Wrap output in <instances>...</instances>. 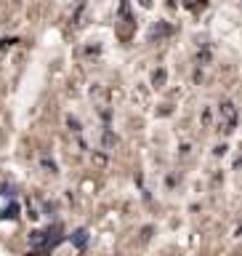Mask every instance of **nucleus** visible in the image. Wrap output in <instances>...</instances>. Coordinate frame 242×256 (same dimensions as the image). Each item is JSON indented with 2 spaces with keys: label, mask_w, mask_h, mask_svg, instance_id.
<instances>
[{
  "label": "nucleus",
  "mask_w": 242,
  "mask_h": 256,
  "mask_svg": "<svg viewBox=\"0 0 242 256\" xmlns=\"http://www.w3.org/2000/svg\"><path fill=\"white\" fill-rule=\"evenodd\" d=\"M61 240H64L61 224H51V227H45V230H35V232H32V235H29V248H32V251H40V254H48V251H53Z\"/></svg>",
  "instance_id": "1"
},
{
  "label": "nucleus",
  "mask_w": 242,
  "mask_h": 256,
  "mask_svg": "<svg viewBox=\"0 0 242 256\" xmlns=\"http://www.w3.org/2000/svg\"><path fill=\"white\" fill-rule=\"evenodd\" d=\"M133 27H136V22H133V16H131V6H128V0H123V3H120L117 22H115L117 38H120V40H131V35H133Z\"/></svg>",
  "instance_id": "2"
},
{
  "label": "nucleus",
  "mask_w": 242,
  "mask_h": 256,
  "mask_svg": "<svg viewBox=\"0 0 242 256\" xmlns=\"http://www.w3.org/2000/svg\"><path fill=\"white\" fill-rule=\"evenodd\" d=\"M219 120H221V131L224 134H235V126H237V107L232 102H224L221 110H219Z\"/></svg>",
  "instance_id": "3"
},
{
  "label": "nucleus",
  "mask_w": 242,
  "mask_h": 256,
  "mask_svg": "<svg viewBox=\"0 0 242 256\" xmlns=\"http://www.w3.org/2000/svg\"><path fill=\"white\" fill-rule=\"evenodd\" d=\"M69 238H72V243H75L77 251H85V246H88V230H75Z\"/></svg>",
  "instance_id": "4"
},
{
  "label": "nucleus",
  "mask_w": 242,
  "mask_h": 256,
  "mask_svg": "<svg viewBox=\"0 0 242 256\" xmlns=\"http://www.w3.org/2000/svg\"><path fill=\"white\" fill-rule=\"evenodd\" d=\"M16 211H19V206L11 203L8 208H3V214H0V219H16Z\"/></svg>",
  "instance_id": "5"
},
{
  "label": "nucleus",
  "mask_w": 242,
  "mask_h": 256,
  "mask_svg": "<svg viewBox=\"0 0 242 256\" xmlns=\"http://www.w3.org/2000/svg\"><path fill=\"white\" fill-rule=\"evenodd\" d=\"M152 3H155V0H141V6H144V8H152Z\"/></svg>",
  "instance_id": "6"
},
{
  "label": "nucleus",
  "mask_w": 242,
  "mask_h": 256,
  "mask_svg": "<svg viewBox=\"0 0 242 256\" xmlns=\"http://www.w3.org/2000/svg\"><path fill=\"white\" fill-rule=\"evenodd\" d=\"M184 3H187V6H192V3H195V0H184Z\"/></svg>",
  "instance_id": "7"
}]
</instances>
